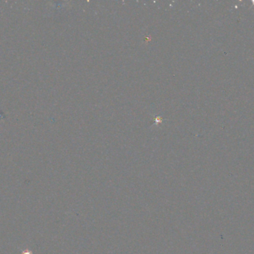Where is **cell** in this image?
<instances>
[{
  "label": "cell",
  "mask_w": 254,
  "mask_h": 254,
  "mask_svg": "<svg viewBox=\"0 0 254 254\" xmlns=\"http://www.w3.org/2000/svg\"><path fill=\"white\" fill-rule=\"evenodd\" d=\"M253 3H254V1H253Z\"/></svg>",
  "instance_id": "obj_1"
}]
</instances>
